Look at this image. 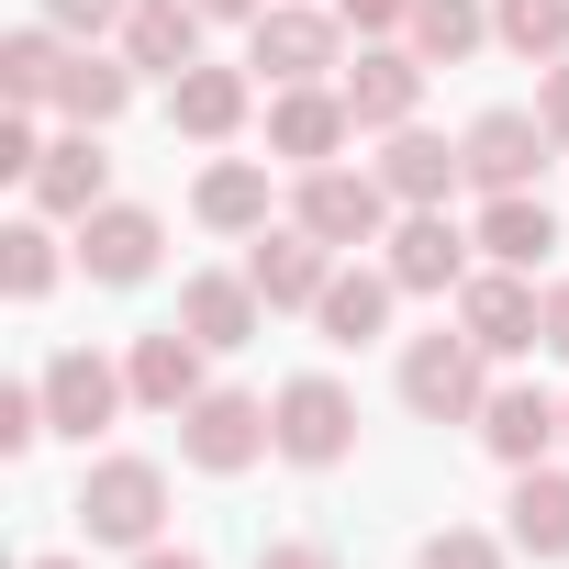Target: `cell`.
<instances>
[{
    "label": "cell",
    "instance_id": "3",
    "mask_svg": "<svg viewBox=\"0 0 569 569\" xmlns=\"http://www.w3.org/2000/svg\"><path fill=\"white\" fill-rule=\"evenodd\" d=\"M268 447H279V413H268L257 391H201V402L179 413V458H190V469H212V480L257 469Z\"/></svg>",
    "mask_w": 569,
    "mask_h": 569
},
{
    "label": "cell",
    "instance_id": "40",
    "mask_svg": "<svg viewBox=\"0 0 569 569\" xmlns=\"http://www.w3.org/2000/svg\"><path fill=\"white\" fill-rule=\"evenodd\" d=\"M134 569H201L190 547H134Z\"/></svg>",
    "mask_w": 569,
    "mask_h": 569
},
{
    "label": "cell",
    "instance_id": "9",
    "mask_svg": "<svg viewBox=\"0 0 569 569\" xmlns=\"http://www.w3.org/2000/svg\"><path fill=\"white\" fill-rule=\"evenodd\" d=\"M23 190H34V212H46V223H90V212L112 201V157H101V134H90V123H68V134L34 157V179H23Z\"/></svg>",
    "mask_w": 569,
    "mask_h": 569
},
{
    "label": "cell",
    "instance_id": "16",
    "mask_svg": "<svg viewBox=\"0 0 569 569\" xmlns=\"http://www.w3.org/2000/svg\"><path fill=\"white\" fill-rule=\"evenodd\" d=\"M380 246H391L380 268L402 279V291H458V279H469V246H480V234H458V223H447V201H436V212H402Z\"/></svg>",
    "mask_w": 569,
    "mask_h": 569
},
{
    "label": "cell",
    "instance_id": "33",
    "mask_svg": "<svg viewBox=\"0 0 569 569\" xmlns=\"http://www.w3.org/2000/svg\"><path fill=\"white\" fill-rule=\"evenodd\" d=\"M123 12H134V0H46V23H57L68 46H90V34H123Z\"/></svg>",
    "mask_w": 569,
    "mask_h": 569
},
{
    "label": "cell",
    "instance_id": "25",
    "mask_svg": "<svg viewBox=\"0 0 569 569\" xmlns=\"http://www.w3.org/2000/svg\"><path fill=\"white\" fill-rule=\"evenodd\" d=\"M190 212H201L212 234H268V168H257V157H212L201 190H190Z\"/></svg>",
    "mask_w": 569,
    "mask_h": 569
},
{
    "label": "cell",
    "instance_id": "18",
    "mask_svg": "<svg viewBox=\"0 0 569 569\" xmlns=\"http://www.w3.org/2000/svg\"><path fill=\"white\" fill-rule=\"evenodd\" d=\"M179 325L223 358V347H257L268 302H257V279H246V268H201V279H179Z\"/></svg>",
    "mask_w": 569,
    "mask_h": 569
},
{
    "label": "cell",
    "instance_id": "27",
    "mask_svg": "<svg viewBox=\"0 0 569 569\" xmlns=\"http://www.w3.org/2000/svg\"><path fill=\"white\" fill-rule=\"evenodd\" d=\"M57 68H68V34L57 23H23V34H0V101H57Z\"/></svg>",
    "mask_w": 569,
    "mask_h": 569
},
{
    "label": "cell",
    "instance_id": "39",
    "mask_svg": "<svg viewBox=\"0 0 569 569\" xmlns=\"http://www.w3.org/2000/svg\"><path fill=\"white\" fill-rule=\"evenodd\" d=\"M268 0H201V23H257Z\"/></svg>",
    "mask_w": 569,
    "mask_h": 569
},
{
    "label": "cell",
    "instance_id": "36",
    "mask_svg": "<svg viewBox=\"0 0 569 569\" xmlns=\"http://www.w3.org/2000/svg\"><path fill=\"white\" fill-rule=\"evenodd\" d=\"M536 123H547V134H558V146H569V57H558V68H547V79H536Z\"/></svg>",
    "mask_w": 569,
    "mask_h": 569
},
{
    "label": "cell",
    "instance_id": "2",
    "mask_svg": "<svg viewBox=\"0 0 569 569\" xmlns=\"http://www.w3.org/2000/svg\"><path fill=\"white\" fill-rule=\"evenodd\" d=\"M402 402H413L425 425H480L491 358H480L469 336H413V347H402Z\"/></svg>",
    "mask_w": 569,
    "mask_h": 569
},
{
    "label": "cell",
    "instance_id": "13",
    "mask_svg": "<svg viewBox=\"0 0 569 569\" xmlns=\"http://www.w3.org/2000/svg\"><path fill=\"white\" fill-rule=\"evenodd\" d=\"M336 90H347L358 134H402V123L425 112V57H413V46H358V68H347Z\"/></svg>",
    "mask_w": 569,
    "mask_h": 569
},
{
    "label": "cell",
    "instance_id": "21",
    "mask_svg": "<svg viewBox=\"0 0 569 569\" xmlns=\"http://www.w3.org/2000/svg\"><path fill=\"white\" fill-rule=\"evenodd\" d=\"M246 101H257V90H246V68H212V57L168 79V123H179V134H201V146H223V134L246 123Z\"/></svg>",
    "mask_w": 569,
    "mask_h": 569
},
{
    "label": "cell",
    "instance_id": "14",
    "mask_svg": "<svg viewBox=\"0 0 569 569\" xmlns=\"http://www.w3.org/2000/svg\"><path fill=\"white\" fill-rule=\"evenodd\" d=\"M458 146H469V190H480V201H491V190H536V168L558 157V134H547L536 112H480Z\"/></svg>",
    "mask_w": 569,
    "mask_h": 569
},
{
    "label": "cell",
    "instance_id": "34",
    "mask_svg": "<svg viewBox=\"0 0 569 569\" xmlns=\"http://www.w3.org/2000/svg\"><path fill=\"white\" fill-rule=\"evenodd\" d=\"M34 157H46V123H34V101H12V112H0V168L34 179Z\"/></svg>",
    "mask_w": 569,
    "mask_h": 569
},
{
    "label": "cell",
    "instance_id": "41",
    "mask_svg": "<svg viewBox=\"0 0 569 569\" xmlns=\"http://www.w3.org/2000/svg\"><path fill=\"white\" fill-rule=\"evenodd\" d=\"M23 569H79V558H23Z\"/></svg>",
    "mask_w": 569,
    "mask_h": 569
},
{
    "label": "cell",
    "instance_id": "11",
    "mask_svg": "<svg viewBox=\"0 0 569 569\" xmlns=\"http://www.w3.org/2000/svg\"><path fill=\"white\" fill-rule=\"evenodd\" d=\"M358 134V112H347V90H325V79H291L268 101V157H291V168H336V146Z\"/></svg>",
    "mask_w": 569,
    "mask_h": 569
},
{
    "label": "cell",
    "instance_id": "23",
    "mask_svg": "<svg viewBox=\"0 0 569 569\" xmlns=\"http://www.w3.org/2000/svg\"><path fill=\"white\" fill-rule=\"evenodd\" d=\"M123 101H134V68L123 57H101V46H68V68H57V101L46 112H68V123H123Z\"/></svg>",
    "mask_w": 569,
    "mask_h": 569
},
{
    "label": "cell",
    "instance_id": "19",
    "mask_svg": "<svg viewBox=\"0 0 569 569\" xmlns=\"http://www.w3.org/2000/svg\"><path fill=\"white\" fill-rule=\"evenodd\" d=\"M123 68L134 79L201 68V0H134V12H123Z\"/></svg>",
    "mask_w": 569,
    "mask_h": 569
},
{
    "label": "cell",
    "instance_id": "31",
    "mask_svg": "<svg viewBox=\"0 0 569 569\" xmlns=\"http://www.w3.org/2000/svg\"><path fill=\"white\" fill-rule=\"evenodd\" d=\"M34 436H57L46 380H12V391H0V458H34Z\"/></svg>",
    "mask_w": 569,
    "mask_h": 569
},
{
    "label": "cell",
    "instance_id": "15",
    "mask_svg": "<svg viewBox=\"0 0 569 569\" xmlns=\"http://www.w3.org/2000/svg\"><path fill=\"white\" fill-rule=\"evenodd\" d=\"M558 436H569V402H558V391H536V380H491V402H480V447H491L502 469H536Z\"/></svg>",
    "mask_w": 569,
    "mask_h": 569
},
{
    "label": "cell",
    "instance_id": "32",
    "mask_svg": "<svg viewBox=\"0 0 569 569\" xmlns=\"http://www.w3.org/2000/svg\"><path fill=\"white\" fill-rule=\"evenodd\" d=\"M413 569H502V536H480V525H436Z\"/></svg>",
    "mask_w": 569,
    "mask_h": 569
},
{
    "label": "cell",
    "instance_id": "26",
    "mask_svg": "<svg viewBox=\"0 0 569 569\" xmlns=\"http://www.w3.org/2000/svg\"><path fill=\"white\" fill-rule=\"evenodd\" d=\"M513 547L525 558H569V469H513Z\"/></svg>",
    "mask_w": 569,
    "mask_h": 569
},
{
    "label": "cell",
    "instance_id": "4",
    "mask_svg": "<svg viewBox=\"0 0 569 569\" xmlns=\"http://www.w3.org/2000/svg\"><path fill=\"white\" fill-rule=\"evenodd\" d=\"M79 525H90L101 547H157V525H168V469H157V458H101V469L79 480Z\"/></svg>",
    "mask_w": 569,
    "mask_h": 569
},
{
    "label": "cell",
    "instance_id": "22",
    "mask_svg": "<svg viewBox=\"0 0 569 569\" xmlns=\"http://www.w3.org/2000/svg\"><path fill=\"white\" fill-rule=\"evenodd\" d=\"M391 302H402V279H391V268H336V279H325V302H313V325H325L336 347H369V336H391Z\"/></svg>",
    "mask_w": 569,
    "mask_h": 569
},
{
    "label": "cell",
    "instance_id": "30",
    "mask_svg": "<svg viewBox=\"0 0 569 569\" xmlns=\"http://www.w3.org/2000/svg\"><path fill=\"white\" fill-rule=\"evenodd\" d=\"M0 291H12V302H46V291H57V234H46V212L0 234Z\"/></svg>",
    "mask_w": 569,
    "mask_h": 569
},
{
    "label": "cell",
    "instance_id": "20",
    "mask_svg": "<svg viewBox=\"0 0 569 569\" xmlns=\"http://www.w3.org/2000/svg\"><path fill=\"white\" fill-rule=\"evenodd\" d=\"M380 179H391V201H402V212H436V201L469 179V146H447V134L402 123V134H391V157H380Z\"/></svg>",
    "mask_w": 569,
    "mask_h": 569
},
{
    "label": "cell",
    "instance_id": "10",
    "mask_svg": "<svg viewBox=\"0 0 569 569\" xmlns=\"http://www.w3.org/2000/svg\"><path fill=\"white\" fill-rule=\"evenodd\" d=\"M123 402H134V380H123L101 347H57V358H46V413H57V436H79V447H90Z\"/></svg>",
    "mask_w": 569,
    "mask_h": 569
},
{
    "label": "cell",
    "instance_id": "29",
    "mask_svg": "<svg viewBox=\"0 0 569 569\" xmlns=\"http://www.w3.org/2000/svg\"><path fill=\"white\" fill-rule=\"evenodd\" d=\"M491 34H502L513 57L558 68V57H569V0H491Z\"/></svg>",
    "mask_w": 569,
    "mask_h": 569
},
{
    "label": "cell",
    "instance_id": "37",
    "mask_svg": "<svg viewBox=\"0 0 569 569\" xmlns=\"http://www.w3.org/2000/svg\"><path fill=\"white\" fill-rule=\"evenodd\" d=\"M257 569H336V547H313V536H279V547H257Z\"/></svg>",
    "mask_w": 569,
    "mask_h": 569
},
{
    "label": "cell",
    "instance_id": "17",
    "mask_svg": "<svg viewBox=\"0 0 569 569\" xmlns=\"http://www.w3.org/2000/svg\"><path fill=\"white\" fill-rule=\"evenodd\" d=\"M201 358H212V347H201L190 325H157V336H134L123 380H134V402H146V413H190V402L212 391V380H201Z\"/></svg>",
    "mask_w": 569,
    "mask_h": 569
},
{
    "label": "cell",
    "instance_id": "35",
    "mask_svg": "<svg viewBox=\"0 0 569 569\" xmlns=\"http://www.w3.org/2000/svg\"><path fill=\"white\" fill-rule=\"evenodd\" d=\"M336 12H347L369 46H380V34H413V0H336Z\"/></svg>",
    "mask_w": 569,
    "mask_h": 569
},
{
    "label": "cell",
    "instance_id": "6",
    "mask_svg": "<svg viewBox=\"0 0 569 569\" xmlns=\"http://www.w3.org/2000/svg\"><path fill=\"white\" fill-rule=\"evenodd\" d=\"M336 46H347V12H313V0H268V12L246 23V68H268V90L325 79Z\"/></svg>",
    "mask_w": 569,
    "mask_h": 569
},
{
    "label": "cell",
    "instance_id": "12",
    "mask_svg": "<svg viewBox=\"0 0 569 569\" xmlns=\"http://www.w3.org/2000/svg\"><path fill=\"white\" fill-rule=\"evenodd\" d=\"M157 246H168V223H157L146 201H101V212L79 223V268L101 279V291H134V279H157Z\"/></svg>",
    "mask_w": 569,
    "mask_h": 569
},
{
    "label": "cell",
    "instance_id": "8",
    "mask_svg": "<svg viewBox=\"0 0 569 569\" xmlns=\"http://www.w3.org/2000/svg\"><path fill=\"white\" fill-rule=\"evenodd\" d=\"M246 279H257V302H268V313H313V302H325V279H336V246L302 234V223H268V234L246 246Z\"/></svg>",
    "mask_w": 569,
    "mask_h": 569
},
{
    "label": "cell",
    "instance_id": "7",
    "mask_svg": "<svg viewBox=\"0 0 569 569\" xmlns=\"http://www.w3.org/2000/svg\"><path fill=\"white\" fill-rule=\"evenodd\" d=\"M279 458L291 469H336L347 447H358V402H347V380H325V369H302V380H279Z\"/></svg>",
    "mask_w": 569,
    "mask_h": 569
},
{
    "label": "cell",
    "instance_id": "5",
    "mask_svg": "<svg viewBox=\"0 0 569 569\" xmlns=\"http://www.w3.org/2000/svg\"><path fill=\"white\" fill-rule=\"evenodd\" d=\"M458 336L480 347V358H525L536 336H547V291L525 268H469L458 279Z\"/></svg>",
    "mask_w": 569,
    "mask_h": 569
},
{
    "label": "cell",
    "instance_id": "1",
    "mask_svg": "<svg viewBox=\"0 0 569 569\" xmlns=\"http://www.w3.org/2000/svg\"><path fill=\"white\" fill-rule=\"evenodd\" d=\"M291 223H302V234H325V246L347 257V246H380V234L402 223V201H391V179H380V168H302Z\"/></svg>",
    "mask_w": 569,
    "mask_h": 569
},
{
    "label": "cell",
    "instance_id": "28",
    "mask_svg": "<svg viewBox=\"0 0 569 569\" xmlns=\"http://www.w3.org/2000/svg\"><path fill=\"white\" fill-rule=\"evenodd\" d=\"M480 34H491V0H413V57L425 68L480 57Z\"/></svg>",
    "mask_w": 569,
    "mask_h": 569
},
{
    "label": "cell",
    "instance_id": "38",
    "mask_svg": "<svg viewBox=\"0 0 569 569\" xmlns=\"http://www.w3.org/2000/svg\"><path fill=\"white\" fill-rule=\"evenodd\" d=\"M547 358H569V279H547V336H536Z\"/></svg>",
    "mask_w": 569,
    "mask_h": 569
},
{
    "label": "cell",
    "instance_id": "24",
    "mask_svg": "<svg viewBox=\"0 0 569 569\" xmlns=\"http://www.w3.org/2000/svg\"><path fill=\"white\" fill-rule=\"evenodd\" d=\"M469 234H480V257H491V268H536V257L558 246V212H547L536 190H491Z\"/></svg>",
    "mask_w": 569,
    "mask_h": 569
}]
</instances>
